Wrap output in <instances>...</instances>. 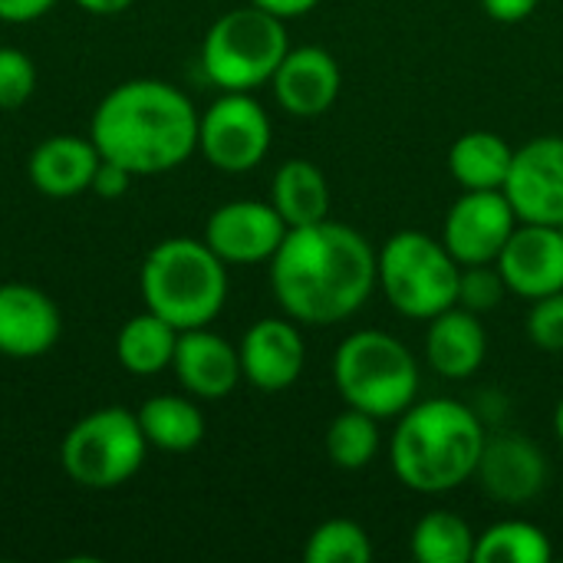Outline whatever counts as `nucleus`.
I'll return each mask as SVG.
<instances>
[{
  "instance_id": "obj_7",
  "label": "nucleus",
  "mask_w": 563,
  "mask_h": 563,
  "mask_svg": "<svg viewBox=\"0 0 563 563\" xmlns=\"http://www.w3.org/2000/svg\"><path fill=\"white\" fill-rule=\"evenodd\" d=\"M287 49L284 20L247 3L211 23L201 43V69L224 92H251L274 79Z\"/></svg>"
},
{
  "instance_id": "obj_33",
  "label": "nucleus",
  "mask_w": 563,
  "mask_h": 563,
  "mask_svg": "<svg viewBox=\"0 0 563 563\" xmlns=\"http://www.w3.org/2000/svg\"><path fill=\"white\" fill-rule=\"evenodd\" d=\"M56 0H0V20L3 23H33L43 13H49Z\"/></svg>"
},
{
  "instance_id": "obj_1",
  "label": "nucleus",
  "mask_w": 563,
  "mask_h": 563,
  "mask_svg": "<svg viewBox=\"0 0 563 563\" xmlns=\"http://www.w3.org/2000/svg\"><path fill=\"white\" fill-rule=\"evenodd\" d=\"M376 284L373 244L330 218L290 228L271 257V290L280 310L303 327H330L353 317Z\"/></svg>"
},
{
  "instance_id": "obj_22",
  "label": "nucleus",
  "mask_w": 563,
  "mask_h": 563,
  "mask_svg": "<svg viewBox=\"0 0 563 563\" xmlns=\"http://www.w3.org/2000/svg\"><path fill=\"white\" fill-rule=\"evenodd\" d=\"M515 148L498 132H465L449 148V172L465 191H501Z\"/></svg>"
},
{
  "instance_id": "obj_30",
  "label": "nucleus",
  "mask_w": 563,
  "mask_h": 563,
  "mask_svg": "<svg viewBox=\"0 0 563 563\" xmlns=\"http://www.w3.org/2000/svg\"><path fill=\"white\" fill-rule=\"evenodd\" d=\"M36 89V66L16 46H0V109L23 106Z\"/></svg>"
},
{
  "instance_id": "obj_36",
  "label": "nucleus",
  "mask_w": 563,
  "mask_h": 563,
  "mask_svg": "<svg viewBox=\"0 0 563 563\" xmlns=\"http://www.w3.org/2000/svg\"><path fill=\"white\" fill-rule=\"evenodd\" d=\"M86 13H96V16H115L122 10L132 7V0H76Z\"/></svg>"
},
{
  "instance_id": "obj_34",
  "label": "nucleus",
  "mask_w": 563,
  "mask_h": 563,
  "mask_svg": "<svg viewBox=\"0 0 563 563\" xmlns=\"http://www.w3.org/2000/svg\"><path fill=\"white\" fill-rule=\"evenodd\" d=\"M541 0H482V10L498 23H521L538 10Z\"/></svg>"
},
{
  "instance_id": "obj_2",
  "label": "nucleus",
  "mask_w": 563,
  "mask_h": 563,
  "mask_svg": "<svg viewBox=\"0 0 563 563\" xmlns=\"http://www.w3.org/2000/svg\"><path fill=\"white\" fill-rule=\"evenodd\" d=\"M195 102L165 79H129L102 96L89 139L106 162L132 175H162L198 148Z\"/></svg>"
},
{
  "instance_id": "obj_6",
  "label": "nucleus",
  "mask_w": 563,
  "mask_h": 563,
  "mask_svg": "<svg viewBox=\"0 0 563 563\" xmlns=\"http://www.w3.org/2000/svg\"><path fill=\"white\" fill-rule=\"evenodd\" d=\"M462 264L426 231H399L376 254V280L389 307L409 320H432L459 303Z\"/></svg>"
},
{
  "instance_id": "obj_32",
  "label": "nucleus",
  "mask_w": 563,
  "mask_h": 563,
  "mask_svg": "<svg viewBox=\"0 0 563 563\" xmlns=\"http://www.w3.org/2000/svg\"><path fill=\"white\" fill-rule=\"evenodd\" d=\"M132 178H135L132 172H125L122 165L102 158L99 168H96V178H92V191L99 198H119V195H125V188H129Z\"/></svg>"
},
{
  "instance_id": "obj_4",
  "label": "nucleus",
  "mask_w": 563,
  "mask_h": 563,
  "mask_svg": "<svg viewBox=\"0 0 563 563\" xmlns=\"http://www.w3.org/2000/svg\"><path fill=\"white\" fill-rule=\"evenodd\" d=\"M228 264L195 238H168L155 244L139 274L145 310L168 320L178 333L208 327L228 300Z\"/></svg>"
},
{
  "instance_id": "obj_27",
  "label": "nucleus",
  "mask_w": 563,
  "mask_h": 563,
  "mask_svg": "<svg viewBox=\"0 0 563 563\" xmlns=\"http://www.w3.org/2000/svg\"><path fill=\"white\" fill-rule=\"evenodd\" d=\"M379 452V419L360 409H343L327 429V455L343 472L366 468Z\"/></svg>"
},
{
  "instance_id": "obj_31",
  "label": "nucleus",
  "mask_w": 563,
  "mask_h": 563,
  "mask_svg": "<svg viewBox=\"0 0 563 563\" xmlns=\"http://www.w3.org/2000/svg\"><path fill=\"white\" fill-rule=\"evenodd\" d=\"M528 340L544 353H563V290L531 300Z\"/></svg>"
},
{
  "instance_id": "obj_15",
  "label": "nucleus",
  "mask_w": 563,
  "mask_h": 563,
  "mask_svg": "<svg viewBox=\"0 0 563 563\" xmlns=\"http://www.w3.org/2000/svg\"><path fill=\"white\" fill-rule=\"evenodd\" d=\"M482 492L501 505H528L548 485V459L544 452L515 432L485 439V452L475 472Z\"/></svg>"
},
{
  "instance_id": "obj_25",
  "label": "nucleus",
  "mask_w": 563,
  "mask_h": 563,
  "mask_svg": "<svg viewBox=\"0 0 563 563\" xmlns=\"http://www.w3.org/2000/svg\"><path fill=\"white\" fill-rule=\"evenodd\" d=\"M478 534L452 511H429L412 528V558L419 563H475Z\"/></svg>"
},
{
  "instance_id": "obj_17",
  "label": "nucleus",
  "mask_w": 563,
  "mask_h": 563,
  "mask_svg": "<svg viewBox=\"0 0 563 563\" xmlns=\"http://www.w3.org/2000/svg\"><path fill=\"white\" fill-rule=\"evenodd\" d=\"M271 86L284 112L297 119H317L336 102L343 73L336 56L327 53L323 46H297L287 49Z\"/></svg>"
},
{
  "instance_id": "obj_23",
  "label": "nucleus",
  "mask_w": 563,
  "mask_h": 563,
  "mask_svg": "<svg viewBox=\"0 0 563 563\" xmlns=\"http://www.w3.org/2000/svg\"><path fill=\"white\" fill-rule=\"evenodd\" d=\"M175 343H178V330L158 313L145 310L122 323L115 336V360L122 369L135 376H155L172 366Z\"/></svg>"
},
{
  "instance_id": "obj_29",
  "label": "nucleus",
  "mask_w": 563,
  "mask_h": 563,
  "mask_svg": "<svg viewBox=\"0 0 563 563\" xmlns=\"http://www.w3.org/2000/svg\"><path fill=\"white\" fill-rule=\"evenodd\" d=\"M508 294V284L498 271V264H472L462 267L459 277V307L472 310V313H492Z\"/></svg>"
},
{
  "instance_id": "obj_5",
  "label": "nucleus",
  "mask_w": 563,
  "mask_h": 563,
  "mask_svg": "<svg viewBox=\"0 0 563 563\" xmlns=\"http://www.w3.org/2000/svg\"><path fill=\"white\" fill-rule=\"evenodd\" d=\"M333 383L350 409L399 419L419 396V363L399 336L356 330L333 353Z\"/></svg>"
},
{
  "instance_id": "obj_9",
  "label": "nucleus",
  "mask_w": 563,
  "mask_h": 563,
  "mask_svg": "<svg viewBox=\"0 0 563 563\" xmlns=\"http://www.w3.org/2000/svg\"><path fill=\"white\" fill-rule=\"evenodd\" d=\"M271 115L251 92H224L198 119V152L228 175L257 168L271 148Z\"/></svg>"
},
{
  "instance_id": "obj_14",
  "label": "nucleus",
  "mask_w": 563,
  "mask_h": 563,
  "mask_svg": "<svg viewBox=\"0 0 563 563\" xmlns=\"http://www.w3.org/2000/svg\"><path fill=\"white\" fill-rule=\"evenodd\" d=\"M238 353L244 379L261 393L290 389L307 366V343L297 320L290 317H264L247 327Z\"/></svg>"
},
{
  "instance_id": "obj_8",
  "label": "nucleus",
  "mask_w": 563,
  "mask_h": 563,
  "mask_svg": "<svg viewBox=\"0 0 563 563\" xmlns=\"http://www.w3.org/2000/svg\"><path fill=\"white\" fill-rule=\"evenodd\" d=\"M148 439L139 426V416L122 406H106L82 416L59 445L63 472L89 488L109 492L125 485L145 462Z\"/></svg>"
},
{
  "instance_id": "obj_20",
  "label": "nucleus",
  "mask_w": 563,
  "mask_h": 563,
  "mask_svg": "<svg viewBox=\"0 0 563 563\" xmlns=\"http://www.w3.org/2000/svg\"><path fill=\"white\" fill-rule=\"evenodd\" d=\"M102 155L92 139L49 135L30 155V181L46 198H73L92 188Z\"/></svg>"
},
{
  "instance_id": "obj_26",
  "label": "nucleus",
  "mask_w": 563,
  "mask_h": 563,
  "mask_svg": "<svg viewBox=\"0 0 563 563\" xmlns=\"http://www.w3.org/2000/svg\"><path fill=\"white\" fill-rule=\"evenodd\" d=\"M554 544L544 534V528L508 518L492 525L475 541V563H551Z\"/></svg>"
},
{
  "instance_id": "obj_12",
  "label": "nucleus",
  "mask_w": 563,
  "mask_h": 563,
  "mask_svg": "<svg viewBox=\"0 0 563 563\" xmlns=\"http://www.w3.org/2000/svg\"><path fill=\"white\" fill-rule=\"evenodd\" d=\"M287 221L271 201H228L205 224V244L224 264H261L277 254Z\"/></svg>"
},
{
  "instance_id": "obj_18",
  "label": "nucleus",
  "mask_w": 563,
  "mask_h": 563,
  "mask_svg": "<svg viewBox=\"0 0 563 563\" xmlns=\"http://www.w3.org/2000/svg\"><path fill=\"white\" fill-rule=\"evenodd\" d=\"M172 369L185 393H191L195 399H224L244 379L241 353L208 327L178 333Z\"/></svg>"
},
{
  "instance_id": "obj_13",
  "label": "nucleus",
  "mask_w": 563,
  "mask_h": 563,
  "mask_svg": "<svg viewBox=\"0 0 563 563\" xmlns=\"http://www.w3.org/2000/svg\"><path fill=\"white\" fill-rule=\"evenodd\" d=\"M495 264L515 297L541 300L558 294L563 290V228L518 221Z\"/></svg>"
},
{
  "instance_id": "obj_21",
  "label": "nucleus",
  "mask_w": 563,
  "mask_h": 563,
  "mask_svg": "<svg viewBox=\"0 0 563 563\" xmlns=\"http://www.w3.org/2000/svg\"><path fill=\"white\" fill-rule=\"evenodd\" d=\"M271 205L287 228H303L330 218V181L310 158H287L271 181Z\"/></svg>"
},
{
  "instance_id": "obj_11",
  "label": "nucleus",
  "mask_w": 563,
  "mask_h": 563,
  "mask_svg": "<svg viewBox=\"0 0 563 563\" xmlns=\"http://www.w3.org/2000/svg\"><path fill=\"white\" fill-rule=\"evenodd\" d=\"M518 228V214L505 191H465L445 214L442 244L462 267L495 264Z\"/></svg>"
},
{
  "instance_id": "obj_24",
  "label": "nucleus",
  "mask_w": 563,
  "mask_h": 563,
  "mask_svg": "<svg viewBox=\"0 0 563 563\" xmlns=\"http://www.w3.org/2000/svg\"><path fill=\"white\" fill-rule=\"evenodd\" d=\"M135 416L148 445L162 452H191L205 439V412L185 396H152Z\"/></svg>"
},
{
  "instance_id": "obj_3",
  "label": "nucleus",
  "mask_w": 563,
  "mask_h": 563,
  "mask_svg": "<svg viewBox=\"0 0 563 563\" xmlns=\"http://www.w3.org/2000/svg\"><path fill=\"white\" fill-rule=\"evenodd\" d=\"M482 416L459 399L412 402L389 439V465L416 495H445L475 478L485 452Z\"/></svg>"
},
{
  "instance_id": "obj_10",
  "label": "nucleus",
  "mask_w": 563,
  "mask_h": 563,
  "mask_svg": "<svg viewBox=\"0 0 563 563\" xmlns=\"http://www.w3.org/2000/svg\"><path fill=\"white\" fill-rule=\"evenodd\" d=\"M501 191L518 221L563 228V135H538L515 148Z\"/></svg>"
},
{
  "instance_id": "obj_16",
  "label": "nucleus",
  "mask_w": 563,
  "mask_h": 563,
  "mask_svg": "<svg viewBox=\"0 0 563 563\" xmlns=\"http://www.w3.org/2000/svg\"><path fill=\"white\" fill-rule=\"evenodd\" d=\"M63 320L49 294L30 284H0V356L40 360L59 340Z\"/></svg>"
},
{
  "instance_id": "obj_28",
  "label": "nucleus",
  "mask_w": 563,
  "mask_h": 563,
  "mask_svg": "<svg viewBox=\"0 0 563 563\" xmlns=\"http://www.w3.org/2000/svg\"><path fill=\"white\" fill-rule=\"evenodd\" d=\"M307 563H369L373 561V541L363 525L350 518H330L313 528L303 548Z\"/></svg>"
},
{
  "instance_id": "obj_19",
  "label": "nucleus",
  "mask_w": 563,
  "mask_h": 563,
  "mask_svg": "<svg viewBox=\"0 0 563 563\" xmlns=\"http://www.w3.org/2000/svg\"><path fill=\"white\" fill-rule=\"evenodd\" d=\"M488 356V333L478 313L465 307H449L429 320L426 333V360L432 373L442 379H468L482 369Z\"/></svg>"
},
{
  "instance_id": "obj_35",
  "label": "nucleus",
  "mask_w": 563,
  "mask_h": 563,
  "mask_svg": "<svg viewBox=\"0 0 563 563\" xmlns=\"http://www.w3.org/2000/svg\"><path fill=\"white\" fill-rule=\"evenodd\" d=\"M251 3L267 10V13H274V16H280V20H294V16L310 13L320 0H251Z\"/></svg>"
},
{
  "instance_id": "obj_37",
  "label": "nucleus",
  "mask_w": 563,
  "mask_h": 563,
  "mask_svg": "<svg viewBox=\"0 0 563 563\" xmlns=\"http://www.w3.org/2000/svg\"><path fill=\"white\" fill-rule=\"evenodd\" d=\"M554 432H558V442H561L563 449V399L558 402V409H554Z\"/></svg>"
}]
</instances>
